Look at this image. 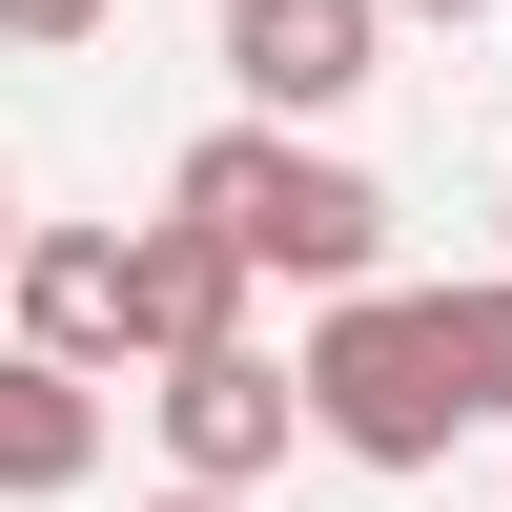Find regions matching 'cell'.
<instances>
[{
  "label": "cell",
  "mask_w": 512,
  "mask_h": 512,
  "mask_svg": "<svg viewBox=\"0 0 512 512\" xmlns=\"http://www.w3.org/2000/svg\"><path fill=\"white\" fill-rule=\"evenodd\" d=\"M164 226H205L246 287H369L390 267V185L369 164H328V144H287V123H205L185 144V185H164Z\"/></svg>",
  "instance_id": "1"
},
{
  "label": "cell",
  "mask_w": 512,
  "mask_h": 512,
  "mask_svg": "<svg viewBox=\"0 0 512 512\" xmlns=\"http://www.w3.org/2000/svg\"><path fill=\"white\" fill-rule=\"evenodd\" d=\"M287 390H308V431L349 451V472H451V431H472L431 287H328V328L287 349Z\"/></svg>",
  "instance_id": "2"
},
{
  "label": "cell",
  "mask_w": 512,
  "mask_h": 512,
  "mask_svg": "<svg viewBox=\"0 0 512 512\" xmlns=\"http://www.w3.org/2000/svg\"><path fill=\"white\" fill-rule=\"evenodd\" d=\"M226 82H246V123H287V144H308L328 103H369V82H390V0H226Z\"/></svg>",
  "instance_id": "3"
},
{
  "label": "cell",
  "mask_w": 512,
  "mask_h": 512,
  "mask_svg": "<svg viewBox=\"0 0 512 512\" xmlns=\"http://www.w3.org/2000/svg\"><path fill=\"white\" fill-rule=\"evenodd\" d=\"M144 410H164V492H267L287 431H308V390H287L267 349H185Z\"/></svg>",
  "instance_id": "4"
},
{
  "label": "cell",
  "mask_w": 512,
  "mask_h": 512,
  "mask_svg": "<svg viewBox=\"0 0 512 512\" xmlns=\"http://www.w3.org/2000/svg\"><path fill=\"white\" fill-rule=\"evenodd\" d=\"M185 349H246V267L205 226H123V369H185Z\"/></svg>",
  "instance_id": "5"
},
{
  "label": "cell",
  "mask_w": 512,
  "mask_h": 512,
  "mask_svg": "<svg viewBox=\"0 0 512 512\" xmlns=\"http://www.w3.org/2000/svg\"><path fill=\"white\" fill-rule=\"evenodd\" d=\"M0 287H21V349L41 369H82V390L123 369V226H21Z\"/></svg>",
  "instance_id": "6"
},
{
  "label": "cell",
  "mask_w": 512,
  "mask_h": 512,
  "mask_svg": "<svg viewBox=\"0 0 512 512\" xmlns=\"http://www.w3.org/2000/svg\"><path fill=\"white\" fill-rule=\"evenodd\" d=\"M82 472H103V390L0 328V512H41V492H82Z\"/></svg>",
  "instance_id": "7"
},
{
  "label": "cell",
  "mask_w": 512,
  "mask_h": 512,
  "mask_svg": "<svg viewBox=\"0 0 512 512\" xmlns=\"http://www.w3.org/2000/svg\"><path fill=\"white\" fill-rule=\"evenodd\" d=\"M431 328H451V390L512 431V267H472V287H431Z\"/></svg>",
  "instance_id": "8"
},
{
  "label": "cell",
  "mask_w": 512,
  "mask_h": 512,
  "mask_svg": "<svg viewBox=\"0 0 512 512\" xmlns=\"http://www.w3.org/2000/svg\"><path fill=\"white\" fill-rule=\"evenodd\" d=\"M0 41H21V62H62V41H103V0H0Z\"/></svg>",
  "instance_id": "9"
},
{
  "label": "cell",
  "mask_w": 512,
  "mask_h": 512,
  "mask_svg": "<svg viewBox=\"0 0 512 512\" xmlns=\"http://www.w3.org/2000/svg\"><path fill=\"white\" fill-rule=\"evenodd\" d=\"M0 267H21V164H0Z\"/></svg>",
  "instance_id": "10"
},
{
  "label": "cell",
  "mask_w": 512,
  "mask_h": 512,
  "mask_svg": "<svg viewBox=\"0 0 512 512\" xmlns=\"http://www.w3.org/2000/svg\"><path fill=\"white\" fill-rule=\"evenodd\" d=\"M390 21H492V0H390Z\"/></svg>",
  "instance_id": "11"
},
{
  "label": "cell",
  "mask_w": 512,
  "mask_h": 512,
  "mask_svg": "<svg viewBox=\"0 0 512 512\" xmlns=\"http://www.w3.org/2000/svg\"><path fill=\"white\" fill-rule=\"evenodd\" d=\"M144 512H246V492H144Z\"/></svg>",
  "instance_id": "12"
},
{
  "label": "cell",
  "mask_w": 512,
  "mask_h": 512,
  "mask_svg": "<svg viewBox=\"0 0 512 512\" xmlns=\"http://www.w3.org/2000/svg\"><path fill=\"white\" fill-rule=\"evenodd\" d=\"M492 226H512V185H492Z\"/></svg>",
  "instance_id": "13"
}]
</instances>
